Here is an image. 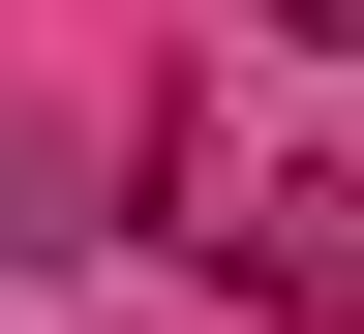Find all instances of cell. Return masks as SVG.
I'll return each mask as SVG.
<instances>
[{
    "mask_svg": "<svg viewBox=\"0 0 364 334\" xmlns=\"http://www.w3.org/2000/svg\"><path fill=\"white\" fill-rule=\"evenodd\" d=\"M273 31H304V61H364V0H273Z\"/></svg>",
    "mask_w": 364,
    "mask_h": 334,
    "instance_id": "cell-2",
    "label": "cell"
},
{
    "mask_svg": "<svg viewBox=\"0 0 364 334\" xmlns=\"http://www.w3.org/2000/svg\"><path fill=\"white\" fill-rule=\"evenodd\" d=\"M182 244L243 273L273 334H364V152H213V182H182Z\"/></svg>",
    "mask_w": 364,
    "mask_h": 334,
    "instance_id": "cell-1",
    "label": "cell"
}]
</instances>
